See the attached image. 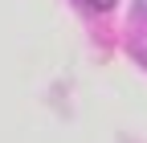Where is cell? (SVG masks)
<instances>
[{"label":"cell","instance_id":"6da1fadb","mask_svg":"<svg viewBox=\"0 0 147 143\" xmlns=\"http://www.w3.org/2000/svg\"><path fill=\"white\" fill-rule=\"evenodd\" d=\"M82 4H90V8H102V12H106V8H115V0H82Z\"/></svg>","mask_w":147,"mask_h":143},{"label":"cell","instance_id":"7a4b0ae2","mask_svg":"<svg viewBox=\"0 0 147 143\" xmlns=\"http://www.w3.org/2000/svg\"><path fill=\"white\" fill-rule=\"evenodd\" d=\"M135 12L143 16V21H147V0H135Z\"/></svg>","mask_w":147,"mask_h":143}]
</instances>
